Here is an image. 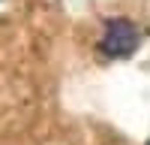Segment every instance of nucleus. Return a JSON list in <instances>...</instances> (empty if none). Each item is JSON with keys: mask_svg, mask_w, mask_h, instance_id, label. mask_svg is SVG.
I'll use <instances>...</instances> for the list:
<instances>
[{"mask_svg": "<svg viewBox=\"0 0 150 145\" xmlns=\"http://www.w3.org/2000/svg\"><path fill=\"white\" fill-rule=\"evenodd\" d=\"M147 145H150V142H147Z\"/></svg>", "mask_w": 150, "mask_h": 145, "instance_id": "f03ea898", "label": "nucleus"}, {"mask_svg": "<svg viewBox=\"0 0 150 145\" xmlns=\"http://www.w3.org/2000/svg\"><path fill=\"white\" fill-rule=\"evenodd\" d=\"M138 45V27L129 18H105V33L99 39V48L108 57H129Z\"/></svg>", "mask_w": 150, "mask_h": 145, "instance_id": "f257e3e1", "label": "nucleus"}]
</instances>
